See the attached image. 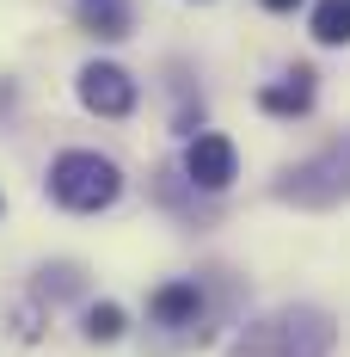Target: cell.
Instances as JSON below:
<instances>
[{
    "instance_id": "1",
    "label": "cell",
    "mask_w": 350,
    "mask_h": 357,
    "mask_svg": "<svg viewBox=\"0 0 350 357\" xmlns=\"http://www.w3.org/2000/svg\"><path fill=\"white\" fill-rule=\"evenodd\" d=\"M338 339V326L319 308H277L271 321L246 326L228 357H326Z\"/></svg>"
},
{
    "instance_id": "2",
    "label": "cell",
    "mask_w": 350,
    "mask_h": 357,
    "mask_svg": "<svg viewBox=\"0 0 350 357\" xmlns=\"http://www.w3.org/2000/svg\"><path fill=\"white\" fill-rule=\"evenodd\" d=\"M277 197L283 204H301V210H332V204H344L350 197V136L326 142L319 154L295 160V167H283Z\"/></svg>"
},
{
    "instance_id": "3",
    "label": "cell",
    "mask_w": 350,
    "mask_h": 357,
    "mask_svg": "<svg viewBox=\"0 0 350 357\" xmlns=\"http://www.w3.org/2000/svg\"><path fill=\"white\" fill-rule=\"evenodd\" d=\"M117 191H123V173L93 148H68V154L49 160V197L62 210H80V215L105 210V204H117Z\"/></svg>"
},
{
    "instance_id": "4",
    "label": "cell",
    "mask_w": 350,
    "mask_h": 357,
    "mask_svg": "<svg viewBox=\"0 0 350 357\" xmlns=\"http://www.w3.org/2000/svg\"><path fill=\"white\" fill-rule=\"evenodd\" d=\"M203 284L197 278H173V284H160L148 296V321L154 326H184V339H197V345H209V326H203Z\"/></svg>"
},
{
    "instance_id": "5",
    "label": "cell",
    "mask_w": 350,
    "mask_h": 357,
    "mask_svg": "<svg viewBox=\"0 0 350 357\" xmlns=\"http://www.w3.org/2000/svg\"><path fill=\"white\" fill-rule=\"evenodd\" d=\"M80 105L99 111V117H129L136 111V80L117 62H86L80 68Z\"/></svg>"
},
{
    "instance_id": "6",
    "label": "cell",
    "mask_w": 350,
    "mask_h": 357,
    "mask_svg": "<svg viewBox=\"0 0 350 357\" xmlns=\"http://www.w3.org/2000/svg\"><path fill=\"white\" fill-rule=\"evenodd\" d=\"M234 167H240V154H234L228 136H215V130L184 148V178H191L197 191H228V185H234Z\"/></svg>"
},
{
    "instance_id": "7",
    "label": "cell",
    "mask_w": 350,
    "mask_h": 357,
    "mask_svg": "<svg viewBox=\"0 0 350 357\" xmlns=\"http://www.w3.org/2000/svg\"><path fill=\"white\" fill-rule=\"evenodd\" d=\"M258 105L271 111V117H301V111L314 105V68L283 74L277 86H264V93H258Z\"/></svg>"
},
{
    "instance_id": "8",
    "label": "cell",
    "mask_w": 350,
    "mask_h": 357,
    "mask_svg": "<svg viewBox=\"0 0 350 357\" xmlns=\"http://www.w3.org/2000/svg\"><path fill=\"white\" fill-rule=\"evenodd\" d=\"M314 37L319 43H350V0H319L314 6Z\"/></svg>"
},
{
    "instance_id": "9",
    "label": "cell",
    "mask_w": 350,
    "mask_h": 357,
    "mask_svg": "<svg viewBox=\"0 0 350 357\" xmlns=\"http://www.w3.org/2000/svg\"><path fill=\"white\" fill-rule=\"evenodd\" d=\"M86 31L93 37H129V13H123L117 0H93V6H86Z\"/></svg>"
},
{
    "instance_id": "10",
    "label": "cell",
    "mask_w": 350,
    "mask_h": 357,
    "mask_svg": "<svg viewBox=\"0 0 350 357\" xmlns=\"http://www.w3.org/2000/svg\"><path fill=\"white\" fill-rule=\"evenodd\" d=\"M86 339H99V345L123 339V308H117V302H93V308H86Z\"/></svg>"
},
{
    "instance_id": "11",
    "label": "cell",
    "mask_w": 350,
    "mask_h": 357,
    "mask_svg": "<svg viewBox=\"0 0 350 357\" xmlns=\"http://www.w3.org/2000/svg\"><path fill=\"white\" fill-rule=\"evenodd\" d=\"M13 333H19V339H37V333H43V314H37V308H25V302H19V308H13Z\"/></svg>"
},
{
    "instance_id": "12",
    "label": "cell",
    "mask_w": 350,
    "mask_h": 357,
    "mask_svg": "<svg viewBox=\"0 0 350 357\" xmlns=\"http://www.w3.org/2000/svg\"><path fill=\"white\" fill-rule=\"evenodd\" d=\"M264 6H271V13H295L301 0H264Z\"/></svg>"
}]
</instances>
